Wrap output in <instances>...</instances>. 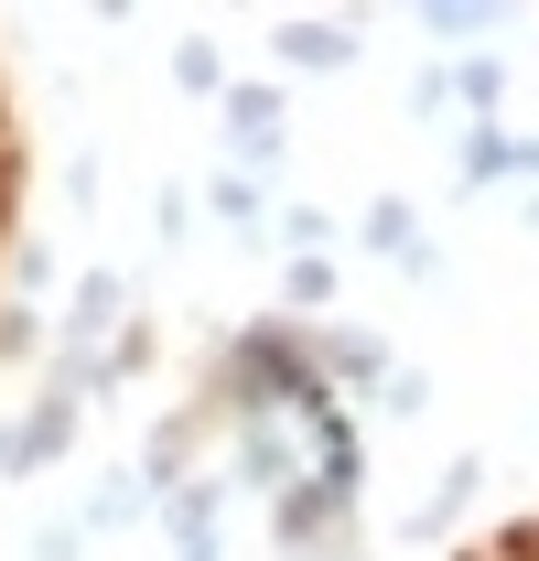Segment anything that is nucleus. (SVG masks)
I'll return each instance as SVG.
<instances>
[{
	"mask_svg": "<svg viewBox=\"0 0 539 561\" xmlns=\"http://www.w3.org/2000/svg\"><path fill=\"white\" fill-rule=\"evenodd\" d=\"M280 302H291V313H324V302H335V260H291V271H280Z\"/></svg>",
	"mask_w": 539,
	"mask_h": 561,
	"instance_id": "11",
	"label": "nucleus"
},
{
	"mask_svg": "<svg viewBox=\"0 0 539 561\" xmlns=\"http://www.w3.org/2000/svg\"><path fill=\"white\" fill-rule=\"evenodd\" d=\"M270 55L302 76H335L356 66V22H335V11H302V22H270Z\"/></svg>",
	"mask_w": 539,
	"mask_h": 561,
	"instance_id": "4",
	"label": "nucleus"
},
{
	"mask_svg": "<svg viewBox=\"0 0 539 561\" xmlns=\"http://www.w3.org/2000/svg\"><path fill=\"white\" fill-rule=\"evenodd\" d=\"M474 486H485V465H474V454H465V465H443V486H432V496L400 518V540H443V529L474 507Z\"/></svg>",
	"mask_w": 539,
	"mask_h": 561,
	"instance_id": "5",
	"label": "nucleus"
},
{
	"mask_svg": "<svg viewBox=\"0 0 539 561\" xmlns=\"http://www.w3.org/2000/svg\"><path fill=\"white\" fill-rule=\"evenodd\" d=\"M11 280L44 291V280H55V249H44V238H11Z\"/></svg>",
	"mask_w": 539,
	"mask_h": 561,
	"instance_id": "15",
	"label": "nucleus"
},
{
	"mask_svg": "<svg viewBox=\"0 0 539 561\" xmlns=\"http://www.w3.org/2000/svg\"><path fill=\"white\" fill-rule=\"evenodd\" d=\"M421 400H432V389H421V367H389V389H378V411H400V421H410Z\"/></svg>",
	"mask_w": 539,
	"mask_h": 561,
	"instance_id": "17",
	"label": "nucleus"
},
{
	"mask_svg": "<svg viewBox=\"0 0 539 561\" xmlns=\"http://www.w3.org/2000/svg\"><path fill=\"white\" fill-rule=\"evenodd\" d=\"M205 206H216V227H238V238H260L270 216H260V184H249V173H216V184H205Z\"/></svg>",
	"mask_w": 539,
	"mask_h": 561,
	"instance_id": "8",
	"label": "nucleus"
},
{
	"mask_svg": "<svg viewBox=\"0 0 539 561\" xmlns=\"http://www.w3.org/2000/svg\"><path fill=\"white\" fill-rule=\"evenodd\" d=\"M227 108V173H280V151H291V108H280V87H227L216 98Z\"/></svg>",
	"mask_w": 539,
	"mask_h": 561,
	"instance_id": "1",
	"label": "nucleus"
},
{
	"mask_svg": "<svg viewBox=\"0 0 539 561\" xmlns=\"http://www.w3.org/2000/svg\"><path fill=\"white\" fill-rule=\"evenodd\" d=\"M335 507H345L335 486H313V476H302V486H280V496H270V529H280L291 551H313V540L335 529Z\"/></svg>",
	"mask_w": 539,
	"mask_h": 561,
	"instance_id": "6",
	"label": "nucleus"
},
{
	"mask_svg": "<svg viewBox=\"0 0 539 561\" xmlns=\"http://www.w3.org/2000/svg\"><path fill=\"white\" fill-rule=\"evenodd\" d=\"M44 346V313H22V302H0V356H33Z\"/></svg>",
	"mask_w": 539,
	"mask_h": 561,
	"instance_id": "14",
	"label": "nucleus"
},
{
	"mask_svg": "<svg viewBox=\"0 0 539 561\" xmlns=\"http://www.w3.org/2000/svg\"><path fill=\"white\" fill-rule=\"evenodd\" d=\"M66 443H76V400L44 389L22 421H0V476H11V486H33L44 465H66Z\"/></svg>",
	"mask_w": 539,
	"mask_h": 561,
	"instance_id": "2",
	"label": "nucleus"
},
{
	"mask_svg": "<svg viewBox=\"0 0 539 561\" xmlns=\"http://www.w3.org/2000/svg\"><path fill=\"white\" fill-rule=\"evenodd\" d=\"M173 87H195V98H227V66H216V44H205V33H184V44H173Z\"/></svg>",
	"mask_w": 539,
	"mask_h": 561,
	"instance_id": "10",
	"label": "nucleus"
},
{
	"mask_svg": "<svg viewBox=\"0 0 539 561\" xmlns=\"http://www.w3.org/2000/svg\"><path fill=\"white\" fill-rule=\"evenodd\" d=\"M518 227H539V184H518Z\"/></svg>",
	"mask_w": 539,
	"mask_h": 561,
	"instance_id": "18",
	"label": "nucleus"
},
{
	"mask_svg": "<svg viewBox=\"0 0 539 561\" xmlns=\"http://www.w3.org/2000/svg\"><path fill=\"white\" fill-rule=\"evenodd\" d=\"M87 551V518H55V529H33V561H76Z\"/></svg>",
	"mask_w": 539,
	"mask_h": 561,
	"instance_id": "16",
	"label": "nucleus"
},
{
	"mask_svg": "<svg viewBox=\"0 0 539 561\" xmlns=\"http://www.w3.org/2000/svg\"><path fill=\"white\" fill-rule=\"evenodd\" d=\"M140 507H151V486H140V476H108V486L87 496V529H130Z\"/></svg>",
	"mask_w": 539,
	"mask_h": 561,
	"instance_id": "9",
	"label": "nucleus"
},
{
	"mask_svg": "<svg viewBox=\"0 0 539 561\" xmlns=\"http://www.w3.org/2000/svg\"><path fill=\"white\" fill-rule=\"evenodd\" d=\"M151 227H162V249H184V238H195V195H184V184H162V206H151Z\"/></svg>",
	"mask_w": 539,
	"mask_h": 561,
	"instance_id": "13",
	"label": "nucleus"
},
{
	"mask_svg": "<svg viewBox=\"0 0 539 561\" xmlns=\"http://www.w3.org/2000/svg\"><path fill=\"white\" fill-rule=\"evenodd\" d=\"M356 238H367V249H378V260H421V249H432V238H421V227H410V195H378V206H367V227H356Z\"/></svg>",
	"mask_w": 539,
	"mask_h": 561,
	"instance_id": "7",
	"label": "nucleus"
},
{
	"mask_svg": "<svg viewBox=\"0 0 539 561\" xmlns=\"http://www.w3.org/2000/svg\"><path fill=\"white\" fill-rule=\"evenodd\" d=\"M98 335H130V280H119V271H87V280H76V302H66V346H55V356H108Z\"/></svg>",
	"mask_w": 539,
	"mask_h": 561,
	"instance_id": "3",
	"label": "nucleus"
},
{
	"mask_svg": "<svg viewBox=\"0 0 539 561\" xmlns=\"http://www.w3.org/2000/svg\"><path fill=\"white\" fill-rule=\"evenodd\" d=\"M421 33H432V44H474V33H496V11H474V0L443 11V0H432V11H421Z\"/></svg>",
	"mask_w": 539,
	"mask_h": 561,
	"instance_id": "12",
	"label": "nucleus"
}]
</instances>
